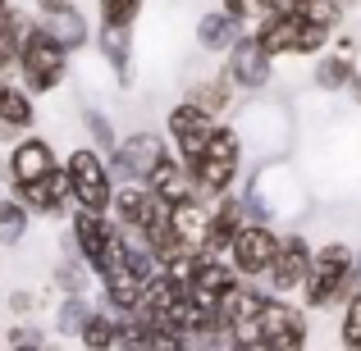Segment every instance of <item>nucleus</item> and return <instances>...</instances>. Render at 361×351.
<instances>
[{"instance_id":"dca6fc26","label":"nucleus","mask_w":361,"mask_h":351,"mask_svg":"<svg viewBox=\"0 0 361 351\" xmlns=\"http://www.w3.org/2000/svg\"><path fill=\"white\" fill-rule=\"evenodd\" d=\"M37 128V106L14 78H0V137H23Z\"/></svg>"},{"instance_id":"a211bd4d","label":"nucleus","mask_w":361,"mask_h":351,"mask_svg":"<svg viewBox=\"0 0 361 351\" xmlns=\"http://www.w3.org/2000/svg\"><path fill=\"white\" fill-rule=\"evenodd\" d=\"M169 219H174V233H178V242H183L188 255L206 251V237H211V201L197 196V201H188V205H174Z\"/></svg>"},{"instance_id":"7c9ffc66","label":"nucleus","mask_w":361,"mask_h":351,"mask_svg":"<svg viewBox=\"0 0 361 351\" xmlns=\"http://www.w3.org/2000/svg\"><path fill=\"white\" fill-rule=\"evenodd\" d=\"M92 315V301L87 297H60V306H55V338H78V328L87 324Z\"/></svg>"},{"instance_id":"f8f14e48","label":"nucleus","mask_w":361,"mask_h":351,"mask_svg":"<svg viewBox=\"0 0 361 351\" xmlns=\"http://www.w3.org/2000/svg\"><path fill=\"white\" fill-rule=\"evenodd\" d=\"M32 18H37V27H42L46 37H55L69 55L92 42V23L78 9V0H32Z\"/></svg>"},{"instance_id":"412c9836","label":"nucleus","mask_w":361,"mask_h":351,"mask_svg":"<svg viewBox=\"0 0 361 351\" xmlns=\"http://www.w3.org/2000/svg\"><path fill=\"white\" fill-rule=\"evenodd\" d=\"M32 27V9H18L14 0H0V78L14 73L18 46H23V32Z\"/></svg>"},{"instance_id":"f704fd0d","label":"nucleus","mask_w":361,"mask_h":351,"mask_svg":"<svg viewBox=\"0 0 361 351\" xmlns=\"http://www.w3.org/2000/svg\"><path fill=\"white\" fill-rule=\"evenodd\" d=\"M5 306H9V315H18V319H23V315H32V310H37V297H32V288H14V292H9V301H5Z\"/></svg>"},{"instance_id":"7ed1b4c3","label":"nucleus","mask_w":361,"mask_h":351,"mask_svg":"<svg viewBox=\"0 0 361 351\" xmlns=\"http://www.w3.org/2000/svg\"><path fill=\"white\" fill-rule=\"evenodd\" d=\"M238 174H243V132L233 128V123H215L211 137H206L202 160L192 165L202 201H215V196L233 192V187H238Z\"/></svg>"},{"instance_id":"4468645a","label":"nucleus","mask_w":361,"mask_h":351,"mask_svg":"<svg viewBox=\"0 0 361 351\" xmlns=\"http://www.w3.org/2000/svg\"><path fill=\"white\" fill-rule=\"evenodd\" d=\"M51 169H60V155H55V141L42 137V132H23L5 155L9 183H37V178H46Z\"/></svg>"},{"instance_id":"c9c22d12","label":"nucleus","mask_w":361,"mask_h":351,"mask_svg":"<svg viewBox=\"0 0 361 351\" xmlns=\"http://www.w3.org/2000/svg\"><path fill=\"white\" fill-rule=\"evenodd\" d=\"M261 9H265V14H288L293 0H261Z\"/></svg>"},{"instance_id":"5701e85b","label":"nucleus","mask_w":361,"mask_h":351,"mask_svg":"<svg viewBox=\"0 0 361 351\" xmlns=\"http://www.w3.org/2000/svg\"><path fill=\"white\" fill-rule=\"evenodd\" d=\"M142 288H147V283H142L137 274H128L123 264H115V269L101 279V306L115 310V315H128V310L142 306Z\"/></svg>"},{"instance_id":"cd10ccee","label":"nucleus","mask_w":361,"mask_h":351,"mask_svg":"<svg viewBox=\"0 0 361 351\" xmlns=\"http://www.w3.org/2000/svg\"><path fill=\"white\" fill-rule=\"evenodd\" d=\"M27 229H32V215L14 201V196H0V246L14 251V246L27 242Z\"/></svg>"},{"instance_id":"9b49d317","label":"nucleus","mask_w":361,"mask_h":351,"mask_svg":"<svg viewBox=\"0 0 361 351\" xmlns=\"http://www.w3.org/2000/svg\"><path fill=\"white\" fill-rule=\"evenodd\" d=\"M224 78H229L233 91H265L274 82V60L261 51V42L252 32H243L224 51Z\"/></svg>"},{"instance_id":"6e6552de","label":"nucleus","mask_w":361,"mask_h":351,"mask_svg":"<svg viewBox=\"0 0 361 351\" xmlns=\"http://www.w3.org/2000/svg\"><path fill=\"white\" fill-rule=\"evenodd\" d=\"M274 251H279V233H274V224H243V229L233 233L224 260L233 264V274H238L243 283H256V279H265Z\"/></svg>"},{"instance_id":"58836bf2","label":"nucleus","mask_w":361,"mask_h":351,"mask_svg":"<svg viewBox=\"0 0 361 351\" xmlns=\"http://www.w3.org/2000/svg\"><path fill=\"white\" fill-rule=\"evenodd\" d=\"M0 183H5V169H0Z\"/></svg>"},{"instance_id":"f03ea898","label":"nucleus","mask_w":361,"mask_h":351,"mask_svg":"<svg viewBox=\"0 0 361 351\" xmlns=\"http://www.w3.org/2000/svg\"><path fill=\"white\" fill-rule=\"evenodd\" d=\"M14 73H18V87L27 91V96H51V91L64 87V78H69V51H64L55 37H46L42 27H32L23 32V46H18V60H14Z\"/></svg>"},{"instance_id":"bb28decb","label":"nucleus","mask_w":361,"mask_h":351,"mask_svg":"<svg viewBox=\"0 0 361 351\" xmlns=\"http://www.w3.org/2000/svg\"><path fill=\"white\" fill-rule=\"evenodd\" d=\"M151 338H156V328H151V319L142 315V310L119 315V324H115V351H151Z\"/></svg>"},{"instance_id":"c85d7f7f","label":"nucleus","mask_w":361,"mask_h":351,"mask_svg":"<svg viewBox=\"0 0 361 351\" xmlns=\"http://www.w3.org/2000/svg\"><path fill=\"white\" fill-rule=\"evenodd\" d=\"M82 128H87V146L101 151V155H110V151L119 146V128L110 115H101L97 106H82Z\"/></svg>"},{"instance_id":"1a4fd4ad","label":"nucleus","mask_w":361,"mask_h":351,"mask_svg":"<svg viewBox=\"0 0 361 351\" xmlns=\"http://www.w3.org/2000/svg\"><path fill=\"white\" fill-rule=\"evenodd\" d=\"M311 251L316 246L307 242V233H279V251H274L270 269H265V292L270 297H293V292H302V279H307L311 269Z\"/></svg>"},{"instance_id":"f257e3e1","label":"nucleus","mask_w":361,"mask_h":351,"mask_svg":"<svg viewBox=\"0 0 361 351\" xmlns=\"http://www.w3.org/2000/svg\"><path fill=\"white\" fill-rule=\"evenodd\" d=\"M302 310H329L353 297V246L343 237H329L311 251V269L302 279Z\"/></svg>"},{"instance_id":"0eeeda50","label":"nucleus","mask_w":361,"mask_h":351,"mask_svg":"<svg viewBox=\"0 0 361 351\" xmlns=\"http://www.w3.org/2000/svg\"><path fill=\"white\" fill-rule=\"evenodd\" d=\"M165 151H169L165 137H160V132H151V128L123 132L119 146L106 155V169H110V178H115V187H119V183H147L151 165H156Z\"/></svg>"},{"instance_id":"e433bc0d","label":"nucleus","mask_w":361,"mask_h":351,"mask_svg":"<svg viewBox=\"0 0 361 351\" xmlns=\"http://www.w3.org/2000/svg\"><path fill=\"white\" fill-rule=\"evenodd\" d=\"M353 292H361V246L353 251Z\"/></svg>"},{"instance_id":"b1692460","label":"nucleus","mask_w":361,"mask_h":351,"mask_svg":"<svg viewBox=\"0 0 361 351\" xmlns=\"http://www.w3.org/2000/svg\"><path fill=\"white\" fill-rule=\"evenodd\" d=\"M353 78H357V64H353V55L334 51V46L316 55V69H311V82H316L320 91H343V87H353Z\"/></svg>"},{"instance_id":"aec40b11","label":"nucleus","mask_w":361,"mask_h":351,"mask_svg":"<svg viewBox=\"0 0 361 351\" xmlns=\"http://www.w3.org/2000/svg\"><path fill=\"white\" fill-rule=\"evenodd\" d=\"M183 101H188L192 110H202L206 119H215V123H220V119L233 110V87H229V78H224V73H211V78L188 82Z\"/></svg>"},{"instance_id":"ddd939ff","label":"nucleus","mask_w":361,"mask_h":351,"mask_svg":"<svg viewBox=\"0 0 361 351\" xmlns=\"http://www.w3.org/2000/svg\"><path fill=\"white\" fill-rule=\"evenodd\" d=\"M9 196H14L27 215H46V219H60L73 205V187H69L64 165L51 169L46 178H37V183H9Z\"/></svg>"},{"instance_id":"c756f323","label":"nucleus","mask_w":361,"mask_h":351,"mask_svg":"<svg viewBox=\"0 0 361 351\" xmlns=\"http://www.w3.org/2000/svg\"><path fill=\"white\" fill-rule=\"evenodd\" d=\"M55 288H60V297H87V288H92V269L73 255V246H69V255L55 264Z\"/></svg>"},{"instance_id":"f3484780","label":"nucleus","mask_w":361,"mask_h":351,"mask_svg":"<svg viewBox=\"0 0 361 351\" xmlns=\"http://www.w3.org/2000/svg\"><path fill=\"white\" fill-rule=\"evenodd\" d=\"M156 210H160V201L147 192V183H119L115 196H110V219L119 229H142Z\"/></svg>"},{"instance_id":"423d86ee","label":"nucleus","mask_w":361,"mask_h":351,"mask_svg":"<svg viewBox=\"0 0 361 351\" xmlns=\"http://www.w3.org/2000/svg\"><path fill=\"white\" fill-rule=\"evenodd\" d=\"M64 174H69V187H73V205L78 210H97V215H110V196H115V178L106 169V155L92 151L87 141L69 151V160H60Z\"/></svg>"},{"instance_id":"2eb2a0df","label":"nucleus","mask_w":361,"mask_h":351,"mask_svg":"<svg viewBox=\"0 0 361 351\" xmlns=\"http://www.w3.org/2000/svg\"><path fill=\"white\" fill-rule=\"evenodd\" d=\"M147 192L156 196L165 210H174V205H188V201H197V178H192V169L188 165H178L174 155H160L156 165H151V174H147Z\"/></svg>"},{"instance_id":"ea45409f","label":"nucleus","mask_w":361,"mask_h":351,"mask_svg":"<svg viewBox=\"0 0 361 351\" xmlns=\"http://www.w3.org/2000/svg\"><path fill=\"white\" fill-rule=\"evenodd\" d=\"M353 351H361V343H357V347H353Z\"/></svg>"},{"instance_id":"393cba45","label":"nucleus","mask_w":361,"mask_h":351,"mask_svg":"<svg viewBox=\"0 0 361 351\" xmlns=\"http://www.w3.org/2000/svg\"><path fill=\"white\" fill-rule=\"evenodd\" d=\"M115 324H119V315L115 310H106V306H92V315H87V324L78 328V343L82 351H115Z\"/></svg>"},{"instance_id":"4c0bfd02","label":"nucleus","mask_w":361,"mask_h":351,"mask_svg":"<svg viewBox=\"0 0 361 351\" xmlns=\"http://www.w3.org/2000/svg\"><path fill=\"white\" fill-rule=\"evenodd\" d=\"M348 91H353V101H357V106H361V73H357V78H353V87H348Z\"/></svg>"},{"instance_id":"2f4dec72","label":"nucleus","mask_w":361,"mask_h":351,"mask_svg":"<svg viewBox=\"0 0 361 351\" xmlns=\"http://www.w3.org/2000/svg\"><path fill=\"white\" fill-rule=\"evenodd\" d=\"M142 9H147V0H97V14H101V27H137Z\"/></svg>"},{"instance_id":"72a5a7b5","label":"nucleus","mask_w":361,"mask_h":351,"mask_svg":"<svg viewBox=\"0 0 361 351\" xmlns=\"http://www.w3.org/2000/svg\"><path fill=\"white\" fill-rule=\"evenodd\" d=\"M220 9H224V14H229L233 23L243 27V32H252V27L261 23V14H265L261 0H220Z\"/></svg>"},{"instance_id":"20e7f679","label":"nucleus","mask_w":361,"mask_h":351,"mask_svg":"<svg viewBox=\"0 0 361 351\" xmlns=\"http://www.w3.org/2000/svg\"><path fill=\"white\" fill-rule=\"evenodd\" d=\"M252 37L261 42V51L270 55V60H293V55L316 60V55L329 51V42H334V32H325V27H307L302 18H293V14H261V23L252 27Z\"/></svg>"},{"instance_id":"473e14b6","label":"nucleus","mask_w":361,"mask_h":351,"mask_svg":"<svg viewBox=\"0 0 361 351\" xmlns=\"http://www.w3.org/2000/svg\"><path fill=\"white\" fill-rule=\"evenodd\" d=\"M338 343H343L348 351L361 343V292H353V297L343 301V319H338Z\"/></svg>"},{"instance_id":"9d476101","label":"nucleus","mask_w":361,"mask_h":351,"mask_svg":"<svg viewBox=\"0 0 361 351\" xmlns=\"http://www.w3.org/2000/svg\"><path fill=\"white\" fill-rule=\"evenodd\" d=\"M211 128H215V119H206L202 110H192L188 101L169 106V110H165V146H169V155H174L178 165L192 169L197 160H202V151H206Z\"/></svg>"},{"instance_id":"4be33fe9","label":"nucleus","mask_w":361,"mask_h":351,"mask_svg":"<svg viewBox=\"0 0 361 351\" xmlns=\"http://www.w3.org/2000/svg\"><path fill=\"white\" fill-rule=\"evenodd\" d=\"M238 37H243V27L233 23L224 9H206V14L197 18V27H192V42H197L202 55H224Z\"/></svg>"},{"instance_id":"a878e982","label":"nucleus","mask_w":361,"mask_h":351,"mask_svg":"<svg viewBox=\"0 0 361 351\" xmlns=\"http://www.w3.org/2000/svg\"><path fill=\"white\" fill-rule=\"evenodd\" d=\"M288 14H293V18H302L307 27H325V32H338V23H343L348 9L338 5V0H293Z\"/></svg>"},{"instance_id":"6ab92c4d","label":"nucleus","mask_w":361,"mask_h":351,"mask_svg":"<svg viewBox=\"0 0 361 351\" xmlns=\"http://www.w3.org/2000/svg\"><path fill=\"white\" fill-rule=\"evenodd\" d=\"M97 51H101V64L110 69V78L119 87H133V32L128 27H101Z\"/></svg>"},{"instance_id":"39448f33","label":"nucleus","mask_w":361,"mask_h":351,"mask_svg":"<svg viewBox=\"0 0 361 351\" xmlns=\"http://www.w3.org/2000/svg\"><path fill=\"white\" fill-rule=\"evenodd\" d=\"M69 242H73V255L92 269V279H106L110 269L119 264V224L110 215H97V210H73L69 219Z\"/></svg>"}]
</instances>
